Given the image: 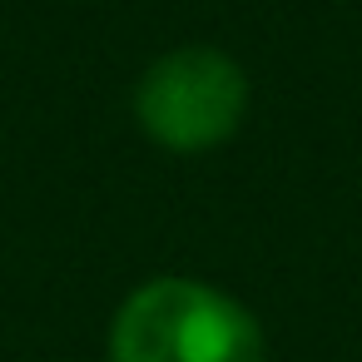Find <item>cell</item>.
Instances as JSON below:
<instances>
[{
    "label": "cell",
    "instance_id": "6da1fadb",
    "mask_svg": "<svg viewBox=\"0 0 362 362\" xmlns=\"http://www.w3.org/2000/svg\"><path fill=\"white\" fill-rule=\"evenodd\" d=\"M110 362H268V342L233 293L199 278H149L110 322Z\"/></svg>",
    "mask_w": 362,
    "mask_h": 362
},
{
    "label": "cell",
    "instance_id": "7a4b0ae2",
    "mask_svg": "<svg viewBox=\"0 0 362 362\" xmlns=\"http://www.w3.org/2000/svg\"><path fill=\"white\" fill-rule=\"evenodd\" d=\"M134 119L169 154H209L248 119V75L214 45H179L139 75Z\"/></svg>",
    "mask_w": 362,
    "mask_h": 362
}]
</instances>
